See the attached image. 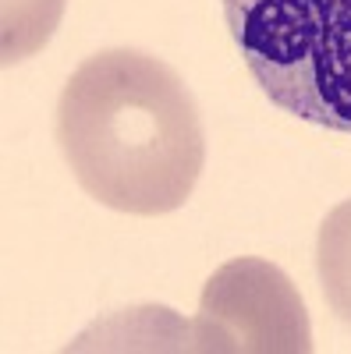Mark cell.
I'll return each mask as SVG.
<instances>
[{"instance_id":"obj_5","label":"cell","mask_w":351,"mask_h":354,"mask_svg":"<svg viewBox=\"0 0 351 354\" xmlns=\"http://www.w3.org/2000/svg\"><path fill=\"white\" fill-rule=\"evenodd\" d=\"M68 0H0V61L4 68L39 53L61 25Z\"/></svg>"},{"instance_id":"obj_3","label":"cell","mask_w":351,"mask_h":354,"mask_svg":"<svg viewBox=\"0 0 351 354\" xmlns=\"http://www.w3.org/2000/svg\"><path fill=\"white\" fill-rule=\"evenodd\" d=\"M185 351L309 354L312 330L298 287L267 259H231L210 273L199 315L185 322Z\"/></svg>"},{"instance_id":"obj_1","label":"cell","mask_w":351,"mask_h":354,"mask_svg":"<svg viewBox=\"0 0 351 354\" xmlns=\"http://www.w3.org/2000/svg\"><path fill=\"white\" fill-rule=\"evenodd\" d=\"M57 145L75 181L128 216L181 209L206 163V131L181 75L125 46L71 71L57 100Z\"/></svg>"},{"instance_id":"obj_2","label":"cell","mask_w":351,"mask_h":354,"mask_svg":"<svg viewBox=\"0 0 351 354\" xmlns=\"http://www.w3.org/2000/svg\"><path fill=\"white\" fill-rule=\"evenodd\" d=\"M224 21L273 106L351 135V0H224Z\"/></svg>"},{"instance_id":"obj_4","label":"cell","mask_w":351,"mask_h":354,"mask_svg":"<svg viewBox=\"0 0 351 354\" xmlns=\"http://www.w3.org/2000/svg\"><path fill=\"white\" fill-rule=\"evenodd\" d=\"M316 273L330 312L351 330V198L337 202L319 223Z\"/></svg>"}]
</instances>
